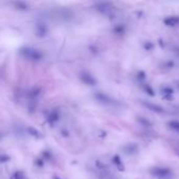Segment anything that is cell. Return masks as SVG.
<instances>
[{"label":"cell","instance_id":"obj_7","mask_svg":"<svg viewBox=\"0 0 179 179\" xmlns=\"http://www.w3.org/2000/svg\"><path fill=\"white\" fill-rule=\"evenodd\" d=\"M143 105L145 106L147 109L151 110L153 112H156V113H162L164 111V109L159 105H156L154 103H150V102H143Z\"/></svg>","mask_w":179,"mask_h":179},{"label":"cell","instance_id":"obj_6","mask_svg":"<svg viewBox=\"0 0 179 179\" xmlns=\"http://www.w3.org/2000/svg\"><path fill=\"white\" fill-rule=\"evenodd\" d=\"M94 98H96V101H98V102H101L103 104H106V105L114 103V101H113L109 95H107V94H105L103 92H95L94 93Z\"/></svg>","mask_w":179,"mask_h":179},{"label":"cell","instance_id":"obj_8","mask_svg":"<svg viewBox=\"0 0 179 179\" xmlns=\"http://www.w3.org/2000/svg\"><path fill=\"white\" fill-rule=\"evenodd\" d=\"M164 25L170 27H174L179 24V16H169V17L164 18Z\"/></svg>","mask_w":179,"mask_h":179},{"label":"cell","instance_id":"obj_15","mask_svg":"<svg viewBox=\"0 0 179 179\" xmlns=\"http://www.w3.org/2000/svg\"><path fill=\"white\" fill-rule=\"evenodd\" d=\"M161 91H162V93L166 95L167 98H170L172 94L174 93V90L171 88V87H164V88L161 89Z\"/></svg>","mask_w":179,"mask_h":179},{"label":"cell","instance_id":"obj_20","mask_svg":"<svg viewBox=\"0 0 179 179\" xmlns=\"http://www.w3.org/2000/svg\"><path fill=\"white\" fill-rule=\"evenodd\" d=\"M143 47H145L146 50H151V49H153L154 45H153V43H151V42L147 41V42H145V44H143Z\"/></svg>","mask_w":179,"mask_h":179},{"label":"cell","instance_id":"obj_2","mask_svg":"<svg viewBox=\"0 0 179 179\" xmlns=\"http://www.w3.org/2000/svg\"><path fill=\"white\" fill-rule=\"evenodd\" d=\"M151 174L157 178H167L172 174L169 168H154L151 170Z\"/></svg>","mask_w":179,"mask_h":179},{"label":"cell","instance_id":"obj_23","mask_svg":"<svg viewBox=\"0 0 179 179\" xmlns=\"http://www.w3.org/2000/svg\"><path fill=\"white\" fill-rule=\"evenodd\" d=\"M9 157L6 156V155H1V162H5V161H9Z\"/></svg>","mask_w":179,"mask_h":179},{"label":"cell","instance_id":"obj_24","mask_svg":"<svg viewBox=\"0 0 179 179\" xmlns=\"http://www.w3.org/2000/svg\"><path fill=\"white\" fill-rule=\"evenodd\" d=\"M138 79H139V80H143V79H145V72H143V71H139V72H138Z\"/></svg>","mask_w":179,"mask_h":179},{"label":"cell","instance_id":"obj_26","mask_svg":"<svg viewBox=\"0 0 179 179\" xmlns=\"http://www.w3.org/2000/svg\"><path fill=\"white\" fill-rule=\"evenodd\" d=\"M53 179H61V178H59V177H55V178H53Z\"/></svg>","mask_w":179,"mask_h":179},{"label":"cell","instance_id":"obj_14","mask_svg":"<svg viewBox=\"0 0 179 179\" xmlns=\"http://www.w3.org/2000/svg\"><path fill=\"white\" fill-rule=\"evenodd\" d=\"M27 131H28V133L30 134L32 136H35V137H37V138H40L41 137V133H40L39 131L37 130V129H35V128H32V127H28L27 128Z\"/></svg>","mask_w":179,"mask_h":179},{"label":"cell","instance_id":"obj_9","mask_svg":"<svg viewBox=\"0 0 179 179\" xmlns=\"http://www.w3.org/2000/svg\"><path fill=\"white\" fill-rule=\"evenodd\" d=\"M47 119H48L49 124H55L60 119V111H59L57 108L53 109L50 112H49L48 116H47Z\"/></svg>","mask_w":179,"mask_h":179},{"label":"cell","instance_id":"obj_1","mask_svg":"<svg viewBox=\"0 0 179 179\" xmlns=\"http://www.w3.org/2000/svg\"><path fill=\"white\" fill-rule=\"evenodd\" d=\"M19 53L23 57V58L27 59L30 61H40L43 58V53L39 51L36 48H32V47H22L19 49Z\"/></svg>","mask_w":179,"mask_h":179},{"label":"cell","instance_id":"obj_17","mask_svg":"<svg viewBox=\"0 0 179 179\" xmlns=\"http://www.w3.org/2000/svg\"><path fill=\"white\" fill-rule=\"evenodd\" d=\"M168 126L173 130L179 131V121H171L168 122Z\"/></svg>","mask_w":179,"mask_h":179},{"label":"cell","instance_id":"obj_22","mask_svg":"<svg viewBox=\"0 0 179 179\" xmlns=\"http://www.w3.org/2000/svg\"><path fill=\"white\" fill-rule=\"evenodd\" d=\"M42 156H43V158L44 159H50V157H51V154L48 152V151H44L43 153H42Z\"/></svg>","mask_w":179,"mask_h":179},{"label":"cell","instance_id":"obj_5","mask_svg":"<svg viewBox=\"0 0 179 179\" xmlns=\"http://www.w3.org/2000/svg\"><path fill=\"white\" fill-rule=\"evenodd\" d=\"M138 146L136 143H127V145L122 146V153L127 155H134L138 152Z\"/></svg>","mask_w":179,"mask_h":179},{"label":"cell","instance_id":"obj_18","mask_svg":"<svg viewBox=\"0 0 179 179\" xmlns=\"http://www.w3.org/2000/svg\"><path fill=\"white\" fill-rule=\"evenodd\" d=\"M143 90L146 91L149 95H155V92H154V90H153V88L150 86V85H148V84H143Z\"/></svg>","mask_w":179,"mask_h":179},{"label":"cell","instance_id":"obj_16","mask_svg":"<svg viewBox=\"0 0 179 179\" xmlns=\"http://www.w3.org/2000/svg\"><path fill=\"white\" fill-rule=\"evenodd\" d=\"M15 6L16 9H21V11H24V9H28V5L25 2H22V1H17L15 2Z\"/></svg>","mask_w":179,"mask_h":179},{"label":"cell","instance_id":"obj_11","mask_svg":"<svg viewBox=\"0 0 179 179\" xmlns=\"http://www.w3.org/2000/svg\"><path fill=\"white\" fill-rule=\"evenodd\" d=\"M137 122H139L141 126L147 127V128H150V127H152V122H151L149 121V119H146V117L138 116V117H137Z\"/></svg>","mask_w":179,"mask_h":179},{"label":"cell","instance_id":"obj_10","mask_svg":"<svg viewBox=\"0 0 179 179\" xmlns=\"http://www.w3.org/2000/svg\"><path fill=\"white\" fill-rule=\"evenodd\" d=\"M47 26L44 23H38L36 25V36L39 38L45 37L47 34Z\"/></svg>","mask_w":179,"mask_h":179},{"label":"cell","instance_id":"obj_12","mask_svg":"<svg viewBox=\"0 0 179 179\" xmlns=\"http://www.w3.org/2000/svg\"><path fill=\"white\" fill-rule=\"evenodd\" d=\"M113 162H114V164L121 171H124V164L122 162L121 158H119V156H117V155H115V156H113Z\"/></svg>","mask_w":179,"mask_h":179},{"label":"cell","instance_id":"obj_21","mask_svg":"<svg viewBox=\"0 0 179 179\" xmlns=\"http://www.w3.org/2000/svg\"><path fill=\"white\" fill-rule=\"evenodd\" d=\"M39 94H40V89H33V90L29 92V95L32 96V98H33V96L35 98V96L39 95Z\"/></svg>","mask_w":179,"mask_h":179},{"label":"cell","instance_id":"obj_19","mask_svg":"<svg viewBox=\"0 0 179 179\" xmlns=\"http://www.w3.org/2000/svg\"><path fill=\"white\" fill-rule=\"evenodd\" d=\"M24 178H25L24 174L21 171H17L13 174V179H24Z\"/></svg>","mask_w":179,"mask_h":179},{"label":"cell","instance_id":"obj_25","mask_svg":"<svg viewBox=\"0 0 179 179\" xmlns=\"http://www.w3.org/2000/svg\"><path fill=\"white\" fill-rule=\"evenodd\" d=\"M37 164H38L39 167H42V166H43V161H42V159H38V160H37Z\"/></svg>","mask_w":179,"mask_h":179},{"label":"cell","instance_id":"obj_13","mask_svg":"<svg viewBox=\"0 0 179 179\" xmlns=\"http://www.w3.org/2000/svg\"><path fill=\"white\" fill-rule=\"evenodd\" d=\"M125 30H126V27H125L124 24H117V25H115L114 28H113V32H114V34H116V35L124 34Z\"/></svg>","mask_w":179,"mask_h":179},{"label":"cell","instance_id":"obj_4","mask_svg":"<svg viewBox=\"0 0 179 179\" xmlns=\"http://www.w3.org/2000/svg\"><path fill=\"white\" fill-rule=\"evenodd\" d=\"M80 79L83 82L84 84L89 85V86H94L96 85V80L94 79V77L92 74H88V72H82L80 75Z\"/></svg>","mask_w":179,"mask_h":179},{"label":"cell","instance_id":"obj_3","mask_svg":"<svg viewBox=\"0 0 179 179\" xmlns=\"http://www.w3.org/2000/svg\"><path fill=\"white\" fill-rule=\"evenodd\" d=\"M95 9H98V12H101V13L103 14H110L112 12L113 9V4L111 2H98V3L95 4Z\"/></svg>","mask_w":179,"mask_h":179}]
</instances>
